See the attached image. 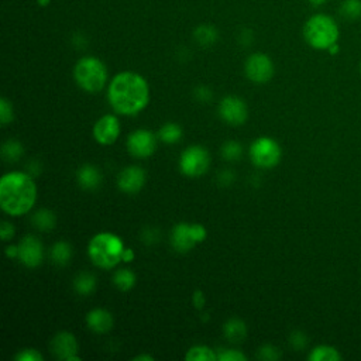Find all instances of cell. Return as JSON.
<instances>
[{
  "instance_id": "22",
  "label": "cell",
  "mask_w": 361,
  "mask_h": 361,
  "mask_svg": "<svg viewBox=\"0 0 361 361\" xmlns=\"http://www.w3.org/2000/svg\"><path fill=\"white\" fill-rule=\"evenodd\" d=\"M72 257V248L68 243L59 241L51 248V260L58 265H65L69 262Z\"/></svg>"
},
{
  "instance_id": "43",
  "label": "cell",
  "mask_w": 361,
  "mask_h": 361,
  "mask_svg": "<svg viewBox=\"0 0 361 361\" xmlns=\"http://www.w3.org/2000/svg\"><path fill=\"white\" fill-rule=\"evenodd\" d=\"M327 51H329L330 54H333V55H334V54H337V52H339V44H334V45H332V47H330Z\"/></svg>"
},
{
  "instance_id": "11",
  "label": "cell",
  "mask_w": 361,
  "mask_h": 361,
  "mask_svg": "<svg viewBox=\"0 0 361 361\" xmlns=\"http://www.w3.org/2000/svg\"><path fill=\"white\" fill-rule=\"evenodd\" d=\"M219 113L225 122L233 126L243 125L247 120L248 112L244 101L237 97H227L220 102Z\"/></svg>"
},
{
  "instance_id": "17",
  "label": "cell",
  "mask_w": 361,
  "mask_h": 361,
  "mask_svg": "<svg viewBox=\"0 0 361 361\" xmlns=\"http://www.w3.org/2000/svg\"><path fill=\"white\" fill-rule=\"evenodd\" d=\"M102 180V175L99 172V169L94 165H83L79 171H78V183L82 188L94 191L101 185Z\"/></svg>"
},
{
  "instance_id": "37",
  "label": "cell",
  "mask_w": 361,
  "mask_h": 361,
  "mask_svg": "<svg viewBox=\"0 0 361 361\" xmlns=\"http://www.w3.org/2000/svg\"><path fill=\"white\" fill-rule=\"evenodd\" d=\"M194 302H195V305H197L198 308H202V305H205V297H204V294L198 291V292L194 295Z\"/></svg>"
},
{
  "instance_id": "15",
  "label": "cell",
  "mask_w": 361,
  "mask_h": 361,
  "mask_svg": "<svg viewBox=\"0 0 361 361\" xmlns=\"http://www.w3.org/2000/svg\"><path fill=\"white\" fill-rule=\"evenodd\" d=\"M146 172L140 167H129L119 174L118 185L126 194H137L144 187Z\"/></svg>"
},
{
  "instance_id": "42",
  "label": "cell",
  "mask_w": 361,
  "mask_h": 361,
  "mask_svg": "<svg viewBox=\"0 0 361 361\" xmlns=\"http://www.w3.org/2000/svg\"><path fill=\"white\" fill-rule=\"evenodd\" d=\"M134 360H136V361H141V360H148V361H153L154 358H153L151 355H148V354H141V355H137Z\"/></svg>"
},
{
  "instance_id": "16",
  "label": "cell",
  "mask_w": 361,
  "mask_h": 361,
  "mask_svg": "<svg viewBox=\"0 0 361 361\" xmlns=\"http://www.w3.org/2000/svg\"><path fill=\"white\" fill-rule=\"evenodd\" d=\"M86 323L90 330L106 333L113 327V316L105 309H94L87 313Z\"/></svg>"
},
{
  "instance_id": "4",
  "label": "cell",
  "mask_w": 361,
  "mask_h": 361,
  "mask_svg": "<svg viewBox=\"0 0 361 361\" xmlns=\"http://www.w3.org/2000/svg\"><path fill=\"white\" fill-rule=\"evenodd\" d=\"M90 260L101 268H113L123 260L125 246L120 237L112 233H99L89 243Z\"/></svg>"
},
{
  "instance_id": "8",
  "label": "cell",
  "mask_w": 361,
  "mask_h": 361,
  "mask_svg": "<svg viewBox=\"0 0 361 361\" xmlns=\"http://www.w3.org/2000/svg\"><path fill=\"white\" fill-rule=\"evenodd\" d=\"M211 157L209 153L201 147L194 146L187 148L179 160V168L188 176H199L205 174L209 168Z\"/></svg>"
},
{
  "instance_id": "3",
  "label": "cell",
  "mask_w": 361,
  "mask_h": 361,
  "mask_svg": "<svg viewBox=\"0 0 361 361\" xmlns=\"http://www.w3.org/2000/svg\"><path fill=\"white\" fill-rule=\"evenodd\" d=\"M339 26L333 17L325 13L313 15L304 26V38L315 50L327 51L339 41Z\"/></svg>"
},
{
  "instance_id": "44",
  "label": "cell",
  "mask_w": 361,
  "mask_h": 361,
  "mask_svg": "<svg viewBox=\"0 0 361 361\" xmlns=\"http://www.w3.org/2000/svg\"><path fill=\"white\" fill-rule=\"evenodd\" d=\"M51 0H38V5L40 6H48Z\"/></svg>"
},
{
  "instance_id": "7",
  "label": "cell",
  "mask_w": 361,
  "mask_h": 361,
  "mask_svg": "<svg viewBox=\"0 0 361 361\" xmlns=\"http://www.w3.org/2000/svg\"><path fill=\"white\" fill-rule=\"evenodd\" d=\"M250 157L260 168H273L281 160V148L273 139L261 137L251 144Z\"/></svg>"
},
{
  "instance_id": "12",
  "label": "cell",
  "mask_w": 361,
  "mask_h": 361,
  "mask_svg": "<svg viewBox=\"0 0 361 361\" xmlns=\"http://www.w3.org/2000/svg\"><path fill=\"white\" fill-rule=\"evenodd\" d=\"M52 353L59 358L65 361H78L80 360L76 353H78V341L72 333L68 332H61L58 333L51 343Z\"/></svg>"
},
{
  "instance_id": "29",
  "label": "cell",
  "mask_w": 361,
  "mask_h": 361,
  "mask_svg": "<svg viewBox=\"0 0 361 361\" xmlns=\"http://www.w3.org/2000/svg\"><path fill=\"white\" fill-rule=\"evenodd\" d=\"M243 154V148L239 143L236 141H229L226 143L223 147H222V155L229 160V161H234V160H239Z\"/></svg>"
},
{
  "instance_id": "6",
  "label": "cell",
  "mask_w": 361,
  "mask_h": 361,
  "mask_svg": "<svg viewBox=\"0 0 361 361\" xmlns=\"http://www.w3.org/2000/svg\"><path fill=\"white\" fill-rule=\"evenodd\" d=\"M205 239H206V229L202 225L179 223L174 227L171 234L172 247L179 253H188Z\"/></svg>"
},
{
  "instance_id": "9",
  "label": "cell",
  "mask_w": 361,
  "mask_h": 361,
  "mask_svg": "<svg viewBox=\"0 0 361 361\" xmlns=\"http://www.w3.org/2000/svg\"><path fill=\"white\" fill-rule=\"evenodd\" d=\"M246 75L255 83H265L274 75V64L265 54H253L248 57L244 65Z\"/></svg>"
},
{
  "instance_id": "14",
  "label": "cell",
  "mask_w": 361,
  "mask_h": 361,
  "mask_svg": "<svg viewBox=\"0 0 361 361\" xmlns=\"http://www.w3.org/2000/svg\"><path fill=\"white\" fill-rule=\"evenodd\" d=\"M17 247H19L17 258L24 265L33 268V267H37L41 264L44 253H43V244L40 243L38 239H36L33 236H27L20 241V244Z\"/></svg>"
},
{
  "instance_id": "38",
  "label": "cell",
  "mask_w": 361,
  "mask_h": 361,
  "mask_svg": "<svg viewBox=\"0 0 361 361\" xmlns=\"http://www.w3.org/2000/svg\"><path fill=\"white\" fill-rule=\"evenodd\" d=\"M134 258V253H133V250H130V248H125V253H123V261H132Z\"/></svg>"
},
{
  "instance_id": "35",
  "label": "cell",
  "mask_w": 361,
  "mask_h": 361,
  "mask_svg": "<svg viewBox=\"0 0 361 361\" xmlns=\"http://www.w3.org/2000/svg\"><path fill=\"white\" fill-rule=\"evenodd\" d=\"M197 98L201 101V102H209L212 99V92L205 87V86H201L197 89Z\"/></svg>"
},
{
  "instance_id": "36",
  "label": "cell",
  "mask_w": 361,
  "mask_h": 361,
  "mask_svg": "<svg viewBox=\"0 0 361 361\" xmlns=\"http://www.w3.org/2000/svg\"><path fill=\"white\" fill-rule=\"evenodd\" d=\"M291 341H292V344H294L295 347H299V348L306 344V339H305V336H304L302 333H295V334L292 336Z\"/></svg>"
},
{
  "instance_id": "13",
  "label": "cell",
  "mask_w": 361,
  "mask_h": 361,
  "mask_svg": "<svg viewBox=\"0 0 361 361\" xmlns=\"http://www.w3.org/2000/svg\"><path fill=\"white\" fill-rule=\"evenodd\" d=\"M119 134H120V125L113 115H106L101 118L94 127V136L97 141L104 146L113 144L118 140Z\"/></svg>"
},
{
  "instance_id": "18",
  "label": "cell",
  "mask_w": 361,
  "mask_h": 361,
  "mask_svg": "<svg viewBox=\"0 0 361 361\" xmlns=\"http://www.w3.org/2000/svg\"><path fill=\"white\" fill-rule=\"evenodd\" d=\"M225 336L227 337V340L237 343V341H243L247 336V327L244 325V322H241L240 319H230L226 325H225Z\"/></svg>"
},
{
  "instance_id": "30",
  "label": "cell",
  "mask_w": 361,
  "mask_h": 361,
  "mask_svg": "<svg viewBox=\"0 0 361 361\" xmlns=\"http://www.w3.org/2000/svg\"><path fill=\"white\" fill-rule=\"evenodd\" d=\"M13 120V108L8 99L0 101V122L3 126L9 125Z\"/></svg>"
},
{
  "instance_id": "28",
  "label": "cell",
  "mask_w": 361,
  "mask_h": 361,
  "mask_svg": "<svg viewBox=\"0 0 361 361\" xmlns=\"http://www.w3.org/2000/svg\"><path fill=\"white\" fill-rule=\"evenodd\" d=\"M2 154L8 161H17L23 154V146L16 140H9L3 144Z\"/></svg>"
},
{
  "instance_id": "1",
  "label": "cell",
  "mask_w": 361,
  "mask_h": 361,
  "mask_svg": "<svg viewBox=\"0 0 361 361\" xmlns=\"http://www.w3.org/2000/svg\"><path fill=\"white\" fill-rule=\"evenodd\" d=\"M108 98L118 113L133 116L147 106L150 101V87L141 75L136 72H122L111 82Z\"/></svg>"
},
{
  "instance_id": "25",
  "label": "cell",
  "mask_w": 361,
  "mask_h": 361,
  "mask_svg": "<svg viewBox=\"0 0 361 361\" xmlns=\"http://www.w3.org/2000/svg\"><path fill=\"white\" fill-rule=\"evenodd\" d=\"M160 139L167 144H175L183 137V129L175 123H167L160 130Z\"/></svg>"
},
{
  "instance_id": "23",
  "label": "cell",
  "mask_w": 361,
  "mask_h": 361,
  "mask_svg": "<svg viewBox=\"0 0 361 361\" xmlns=\"http://www.w3.org/2000/svg\"><path fill=\"white\" fill-rule=\"evenodd\" d=\"M187 360L188 361H215L218 360V354L208 346H195L188 350Z\"/></svg>"
},
{
  "instance_id": "32",
  "label": "cell",
  "mask_w": 361,
  "mask_h": 361,
  "mask_svg": "<svg viewBox=\"0 0 361 361\" xmlns=\"http://www.w3.org/2000/svg\"><path fill=\"white\" fill-rule=\"evenodd\" d=\"M16 360H17V361H41V360H43V355H41L37 350L26 348V350H22V351L16 355Z\"/></svg>"
},
{
  "instance_id": "31",
  "label": "cell",
  "mask_w": 361,
  "mask_h": 361,
  "mask_svg": "<svg viewBox=\"0 0 361 361\" xmlns=\"http://www.w3.org/2000/svg\"><path fill=\"white\" fill-rule=\"evenodd\" d=\"M219 361H246V355L237 350H222L218 354Z\"/></svg>"
},
{
  "instance_id": "5",
  "label": "cell",
  "mask_w": 361,
  "mask_h": 361,
  "mask_svg": "<svg viewBox=\"0 0 361 361\" xmlns=\"http://www.w3.org/2000/svg\"><path fill=\"white\" fill-rule=\"evenodd\" d=\"M73 78L86 92L97 94L104 89L108 80V69L101 59L95 57H85L76 62Z\"/></svg>"
},
{
  "instance_id": "40",
  "label": "cell",
  "mask_w": 361,
  "mask_h": 361,
  "mask_svg": "<svg viewBox=\"0 0 361 361\" xmlns=\"http://www.w3.org/2000/svg\"><path fill=\"white\" fill-rule=\"evenodd\" d=\"M308 2L312 5V6H315V8H319V6H323L327 0H308Z\"/></svg>"
},
{
  "instance_id": "39",
  "label": "cell",
  "mask_w": 361,
  "mask_h": 361,
  "mask_svg": "<svg viewBox=\"0 0 361 361\" xmlns=\"http://www.w3.org/2000/svg\"><path fill=\"white\" fill-rule=\"evenodd\" d=\"M6 254L9 257H19V247H8Z\"/></svg>"
},
{
  "instance_id": "10",
  "label": "cell",
  "mask_w": 361,
  "mask_h": 361,
  "mask_svg": "<svg viewBox=\"0 0 361 361\" xmlns=\"http://www.w3.org/2000/svg\"><path fill=\"white\" fill-rule=\"evenodd\" d=\"M129 153L136 158H147L154 154L157 148V139L148 130H137L127 139Z\"/></svg>"
},
{
  "instance_id": "19",
  "label": "cell",
  "mask_w": 361,
  "mask_h": 361,
  "mask_svg": "<svg viewBox=\"0 0 361 361\" xmlns=\"http://www.w3.org/2000/svg\"><path fill=\"white\" fill-rule=\"evenodd\" d=\"M339 13L348 22L361 19V0H343L339 8Z\"/></svg>"
},
{
  "instance_id": "21",
  "label": "cell",
  "mask_w": 361,
  "mask_h": 361,
  "mask_svg": "<svg viewBox=\"0 0 361 361\" xmlns=\"http://www.w3.org/2000/svg\"><path fill=\"white\" fill-rule=\"evenodd\" d=\"M73 287L75 291L80 295H89L95 291L97 287V280L92 274H87V273H82L79 274L75 281H73Z\"/></svg>"
},
{
  "instance_id": "27",
  "label": "cell",
  "mask_w": 361,
  "mask_h": 361,
  "mask_svg": "<svg viewBox=\"0 0 361 361\" xmlns=\"http://www.w3.org/2000/svg\"><path fill=\"white\" fill-rule=\"evenodd\" d=\"M33 223L36 225L37 229L43 230V232H48L54 227L55 225V216L52 212L50 211H38L34 216H33Z\"/></svg>"
},
{
  "instance_id": "34",
  "label": "cell",
  "mask_w": 361,
  "mask_h": 361,
  "mask_svg": "<svg viewBox=\"0 0 361 361\" xmlns=\"http://www.w3.org/2000/svg\"><path fill=\"white\" fill-rule=\"evenodd\" d=\"M0 236H2V240H9L15 236V229L10 223L3 222L2 227H0Z\"/></svg>"
},
{
  "instance_id": "33",
  "label": "cell",
  "mask_w": 361,
  "mask_h": 361,
  "mask_svg": "<svg viewBox=\"0 0 361 361\" xmlns=\"http://www.w3.org/2000/svg\"><path fill=\"white\" fill-rule=\"evenodd\" d=\"M258 357L262 360H277L280 358V351L277 347L274 346H264L260 351H258Z\"/></svg>"
},
{
  "instance_id": "45",
  "label": "cell",
  "mask_w": 361,
  "mask_h": 361,
  "mask_svg": "<svg viewBox=\"0 0 361 361\" xmlns=\"http://www.w3.org/2000/svg\"><path fill=\"white\" fill-rule=\"evenodd\" d=\"M360 72H361V62H360Z\"/></svg>"
},
{
  "instance_id": "2",
  "label": "cell",
  "mask_w": 361,
  "mask_h": 361,
  "mask_svg": "<svg viewBox=\"0 0 361 361\" xmlns=\"http://www.w3.org/2000/svg\"><path fill=\"white\" fill-rule=\"evenodd\" d=\"M37 199V187L30 175L23 172L6 174L0 180V206L12 215L20 216L31 211Z\"/></svg>"
},
{
  "instance_id": "26",
  "label": "cell",
  "mask_w": 361,
  "mask_h": 361,
  "mask_svg": "<svg viewBox=\"0 0 361 361\" xmlns=\"http://www.w3.org/2000/svg\"><path fill=\"white\" fill-rule=\"evenodd\" d=\"M195 40L204 45V47H209L213 43H216L218 40V31L215 27L212 26H201L197 29L195 31Z\"/></svg>"
},
{
  "instance_id": "24",
  "label": "cell",
  "mask_w": 361,
  "mask_h": 361,
  "mask_svg": "<svg viewBox=\"0 0 361 361\" xmlns=\"http://www.w3.org/2000/svg\"><path fill=\"white\" fill-rule=\"evenodd\" d=\"M113 283L120 291H129L136 284V276L130 269H119L113 277Z\"/></svg>"
},
{
  "instance_id": "20",
  "label": "cell",
  "mask_w": 361,
  "mask_h": 361,
  "mask_svg": "<svg viewBox=\"0 0 361 361\" xmlns=\"http://www.w3.org/2000/svg\"><path fill=\"white\" fill-rule=\"evenodd\" d=\"M309 360L311 361H339L341 360V355L334 347L322 344L312 350V353L309 354Z\"/></svg>"
},
{
  "instance_id": "41",
  "label": "cell",
  "mask_w": 361,
  "mask_h": 361,
  "mask_svg": "<svg viewBox=\"0 0 361 361\" xmlns=\"http://www.w3.org/2000/svg\"><path fill=\"white\" fill-rule=\"evenodd\" d=\"M226 179L230 183V180L233 179V175H232L230 172H223V174L220 175V180H223V183H226Z\"/></svg>"
}]
</instances>
